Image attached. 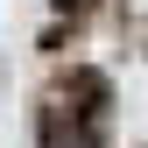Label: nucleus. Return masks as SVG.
I'll use <instances>...</instances> for the list:
<instances>
[{
  "label": "nucleus",
  "instance_id": "obj_1",
  "mask_svg": "<svg viewBox=\"0 0 148 148\" xmlns=\"http://www.w3.org/2000/svg\"><path fill=\"white\" fill-rule=\"evenodd\" d=\"M42 148H106V85L85 78V106L57 92L42 106Z\"/></svg>",
  "mask_w": 148,
  "mask_h": 148
}]
</instances>
